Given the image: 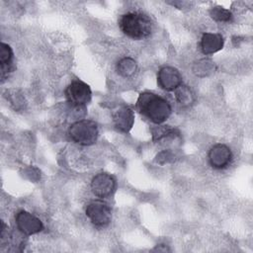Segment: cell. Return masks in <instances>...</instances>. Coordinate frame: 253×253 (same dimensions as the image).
<instances>
[{
    "instance_id": "3957f363",
    "label": "cell",
    "mask_w": 253,
    "mask_h": 253,
    "mask_svg": "<svg viewBox=\"0 0 253 253\" xmlns=\"http://www.w3.org/2000/svg\"><path fill=\"white\" fill-rule=\"evenodd\" d=\"M99 130L97 124L91 120H80L68 128V135L72 141L79 145H92L98 138Z\"/></svg>"
},
{
    "instance_id": "52a82bcc",
    "label": "cell",
    "mask_w": 253,
    "mask_h": 253,
    "mask_svg": "<svg viewBox=\"0 0 253 253\" xmlns=\"http://www.w3.org/2000/svg\"><path fill=\"white\" fill-rule=\"evenodd\" d=\"M17 228L25 235H33L43 229V224L40 218L27 211H19L15 215Z\"/></svg>"
},
{
    "instance_id": "30bf717a",
    "label": "cell",
    "mask_w": 253,
    "mask_h": 253,
    "mask_svg": "<svg viewBox=\"0 0 253 253\" xmlns=\"http://www.w3.org/2000/svg\"><path fill=\"white\" fill-rule=\"evenodd\" d=\"M112 118L115 126L123 132H127L134 123L133 111L128 106H120L115 109Z\"/></svg>"
},
{
    "instance_id": "4fadbf2b",
    "label": "cell",
    "mask_w": 253,
    "mask_h": 253,
    "mask_svg": "<svg viewBox=\"0 0 253 253\" xmlns=\"http://www.w3.org/2000/svg\"><path fill=\"white\" fill-rule=\"evenodd\" d=\"M176 101L183 107H189L195 102V94L189 86L180 85L175 89Z\"/></svg>"
},
{
    "instance_id": "5b68a950",
    "label": "cell",
    "mask_w": 253,
    "mask_h": 253,
    "mask_svg": "<svg viewBox=\"0 0 253 253\" xmlns=\"http://www.w3.org/2000/svg\"><path fill=\"white\" fill-rule=\"evenodd\" d=\"M67 102L73 107H83L87 105L92 96L89 85L81 80H73L69 83L64 91Z\"/></svg>"
},
{
    "instance_id": "9a60e30c",
    "label": "cell",
    "mask_w": 253,
    "mask_h": 253,
    "mask_svg": "<svg viewBox=\"0 0 253 253\" xmlns=\"http://www.w3.org/2000/svg\"><path fill=\"white\" fill-rule=\"evenodd\" d=\"M152 132V138L154 141H159L163 138L169 137V136H175L178 135L179 132L176 128L171 127L170 126H161L158 127H154L151 129Z\"/></svg>"
},
{
    "instance_id": "ba28073f",
    "label": "cell",
    "mask_w": 253,
    "mask_h": 253,
    "mask_svg": "<svg viewBox=\"0 0 253 253\" xmlns=\"http://www.w3.org/2000/svg\"><path fill=\"white\" fill-rule=\"evenodd\" d=\"M209 162L214 169L226 168L232 160V152L230 148L223 143H216L211 147L209 154Z\"/></svg>"
},
{
    "instance_id": "8992f818",
    "label": "cell",
    "mask_w": 253,
    "mask_h": 253,
    "mask_svg": "<svg viewBox=\"0 0 253 253\" xmlns=\"http://www.w3.org/2000/svg\"><path fill=\"white\" fill-rule=\"evenodd\" d=\"M116 179L111 174L102 172L95 175L91 181V191L98 198H107L116 190Z\"/></svg>"
},
{
    "instance_id": "7a4b0ae2",
    "label": "cell",
    "mask_w": 253,
    "mask_h": 253,
    "mask_svg": "<svg viewBox=\"0 0 253 253\" xmlns=\"http://www.w3.org/2000/svg\"><path fill=\"white\" fill-rule=\"evenodd\" d=\"M121 31L132 40H142L152 33L153 24L148 15L142 12H127L119 19Z\"/></svg>"
},
{
    "instance_id": "6da1fadb",
    "label": "cell",
    "mask_w": 253,
    "mask_h": 253,
    "mask_svg": "<svg viewBox=\"0 0 253 253\" xmlns=\"http://www.w3.org/2000/svg\"><path fill=\"white\" fill-rule=\"evenodd\" d=\"M136 109L140 115L156 125L164 123L172 113L171 105L166 99L149 91L139 94Z\"/></svg>"
},
{
    "instance_id": "277c9868",
    "label": "cell",
    "mask_w": 253,
    "mask_h": 253,
    "mask_svg": "<svg viewBox=\"0 0 253 253\" xmlns=\"http://www.w3.org/2000/svg\"><path fill=\"white\" fill-rule=\"evenodd\" d=\"M85 213L90 221L97 227L107 226L112 219L111 208L102 200L91 201L86 206Z\"/></svg>"
},
{
    "instance_id": "7c38bea8",
    "label": "cell",
    "mask_w": 253,
    "mask_h": 253,
    "mask_svg": "<svg viewBox=\"0 0 253 253\" xmlns=\"http://www.w3.org/2000/svg\"><path fill=\"white\" fill-rule=\"evenodd\" d=\"M0 65H1V79L3 82L5 78L8 77V74L14 70L13 50L9 44L4 42H1Z\"/></svg>"
},
{
    "instance_id": "5bb4252c",
    "label": "cell",
    "mask_w": 253,
    "mask_h": 253,
    "mask_svg": "<svg viewBox=\"0 0 253 253\" xmlns=\"http://www.w3.org/2000/svg\"><path fill=\"white\" fill-rule=\"evenodd\" d=\"M137 70V64L131 57H124L117 63V71L123 77H131Z\"/></svg>"
},
{
    "instance_id": "9c48e42d",
    "label": "cell",
    "mask_w": 253,
    "mask_h": 253,
    "mask_svg": "<svg viewBox=\"0 0 253 253\" xmlns=\"http://www.w3.org/2000/svg\"><path fill=\"white\" fill-rule=\"evenodd\" d=\"M157 83L162 89L166 91H173L182 83L181 73L175 67L163 66L157 73Z\"/></svg>"
},
{
    "instance_id": "2e32d148",
    "label": "cell",
    "mask_w": 253,
    "mask_h": 253,
    "mask_svg": "<svg viewBox=\"0 0 253 253\" xmlns=\"http://www.w3.org/2000/svg\"><path fill=\"white\" fill-rule=\"evenodd\" d=\"M210 15L216 22H229L232 19L231 12L220 6L212 7L210 10Z\"/></svg>"
},
{
    "instance_id": "8fae6325",
    "label": "cell",
    "mask_w": 253,
    "mask_h": 253,
    "mask_svg": "<svg viewBox=\"0 0 253 253\" xmlns=\"http://www.w3.org/2000/svg\"><path fill=\"white\" fill-rule=\"evenodd\" d=\"M201 49L205 54H211L223 46V38L220 34L205 33L201 39Z\"/></svg>"
}]
</instances>
